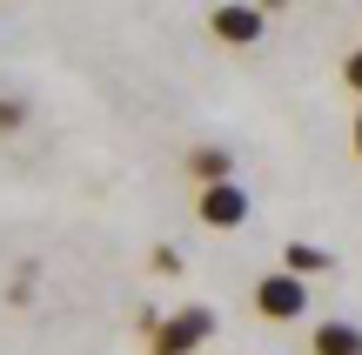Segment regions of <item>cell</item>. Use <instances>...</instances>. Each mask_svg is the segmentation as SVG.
I'll use <instances>...</instances> for the list:
<instances>
[{"label":"cell","instance_id":"obj_1","mask_svg":"<svg viewBox=\"0 0 362 355\" xmlns=\"http://www.w3.org/2000/svg\"><path fill=\"white\" fill-rule=\"evenodd\" d=\"M215 335V308H202V302H188V308H175L168 322L155 329V342H148V355H194Z\"/></svg>","mask_w":362,"mask_h":355},{"label":"cell","instance_id":"obj_2","mask_svg":"<svg viewBox=\"0 0 362 355\" xmlns=\"http://www.w3.org/2000/svg\"><path fill=\"white\" fill-rule=\"evenodd\" d=\"M302 308H309V282H296L288 268H275V275L255 282V315L262 322H296Z\"/></svg>","mask_w":362,"mask_h":355},{"label":"cell","instance_id":"obj_3","mask_svg":"<svg viewBox=\"0 0 362 355\" xmlns=\"http://www.w3.org/2000/svg\"><path fill=\"white\" fill-rule=\"evenodd\" d=\"M208 34H215V40H228V47H255V40L269 34V13H262V7H248V0H228V7H215V13H208Z\"/></svg>","mask_w":362,"mask_h":355},{"label":"cell","instance_id":"obj_4","mask_svg":"<svg viewBox=\"0 0 362 355\" xmlns=\"http://www.w3.org/2000/svg\"><path fill=\"white\" fill-rule=\"evenodd\" d=\"M194 215H202L208 228H242V222H248V188H242V181L202 188V201H194Z\"/></svg>","mask_w":362,"mask_h":355},{"label":"cell","instance_id":"obj_5","mask_svg":"<svg viewBox=\"0 0 362 355\" xmlns=\"http://www.w3.org/2000/svg\"><path fill=\"white\" fill-rule=\"evenodd\" d=\"M309 355H362V329L356 322H315Z\"/></svg>","mask_w":362,"mask_h":355},{"label":"cell","instance_id":"obj_6","mask_svg":"<svg viewBox=\"0 0 362 355\" xmlns=\"http://www.w3.org/2000/svg\"><path fill=\"white\" fill-rule=\"evenodd\" d=\"M282 268L296 282H309V275H322V268H329V248H315V241H288V248H282Z\"/></svg>","mask_w":362,"mask_h":355},{"label":"cell","instance_id":"obj_7","mask_svg":"<svg viewBox=\"0 0 362 355\" xmlns=\"http://www.w3.org/2000/svg\"><path fill=\"white\" fill-rule=\"evenodd\" d=\"M188 168H194V181H202V188L235 181V174H228V148H194V155H188Z\"/></svg>","mask_w":362,"mask_h":355},{"label":"cell","instance_id":"obj_8","mask_svg":"<svg viewBox=\"0 0 362 355\" xmlns=\"http://www.w3.org/2000/svg\"><path fill=\"white\" fill-rule=\"evenodd\" d=\"M13 128H27V101L21 94H0V134H13Z\"/></svg>","mask_w":362,"mask_h":355},{"label":"cell","instance_id":"obj_9","mask_svg":"<svg viewBox=\"0 0 362 355\" xmlns=\"http://www.w3.org/2000/svg\"><path fill=\"white\" fill-rule=\"evenodd\" d=\"M342 88H349V94H362V47L349 54V61H342Z\"/></svg>","mask_w":362,"mask_h":355},{"label":"cell","instance_id":"obj_10","mask_svg":"<svg viewBox=\"0 0 362 355\" xmlns=\"http://www.w3.org/2000/svg\"><path fill=\"white\" fill-rule=\"evenodd\" d=\"M155 275H181V255L175 248H155Z\"/></svg>","mask_w":362,"mask_h":355},{"label":"cell","instance_id":"obj_11","mask_svg":"<svg viewBox=\"0 0 362 355\" xmlns=\"http://www.w3.org/2000/svg\"><path fill=\"white\" fill-rule=\"evenodd\" d=\"M356 155H362V114H356Z\"/></svg>","mask_w":362,"mask_h":355}]
</instances>
